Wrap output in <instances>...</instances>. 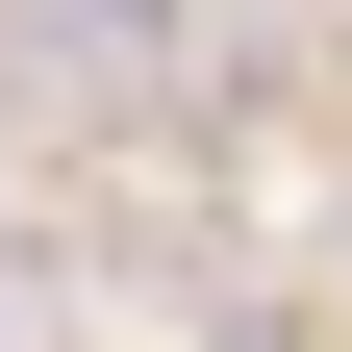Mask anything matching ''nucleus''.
Here are the masks:
<instances>
[{
	"label": "nucleus",
	"mask_w": 352,
	"mask_h": 352,
	"mask_svg": "<svg viewBox=\"0 0 352 352\" xmlns=\"http://www.w3.org/2000/svg\"><path fill=\"white\" fill-rule=\"evenodd\" d=\"M176 25H201V0H51V76H151Z\"/></svg>",
	"instance_id": "obj_1"
},
{
	"label": "nucleus",
	"mask_w": 352,
	"mask_h": 352,
	"mask_svg": "<svg viewBox=\"0 0 352 352\" xmlns=\"http://www.w3.org/2000/svg\"><path fill=\"white\" fill-rule=\"evenodd\" d=\"M201 352H327V327H302V302H201Z\"/></svg>",
	"instance_id": "obj_2"
}]
</instances>
